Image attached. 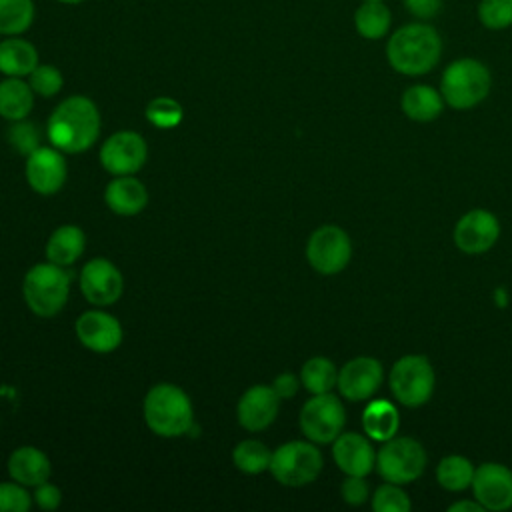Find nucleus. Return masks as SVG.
Returning a JSON list of instances; mask_svg holds the SVG:
<instances>
[{
  "mask_svg": "<svg viewBox=\"0 0 512 512\" xmlns=\"http://www.w3.org/2000/svg\"><path fill=\"white\" fill-rule=\"evenodd\" d=\"M442 58L440 32L422 20L402 24L386 40V60L402 76H424Z\"/></svg>",
  "mask_w": 512,
  "mask_h": 512,
  "instance_id": "obj_1",
  "label": "nucleus"
},
{
  "mask_svg": "<svg viewBox=\"0 0 512 512\" xmlns=\"http://www.w3.org/2000/svg\"><path fill=\"white\" fill-rule=\"evenodd\" d=\"M48 140L60 152L78 154L88 150L100 136L98 106L82 94L64 98L46 124Z\"/></svg>",
  "mask_w": 512,
  "mask_h": 512,
  "instance_id": "obj_2",
  "label": "nucleus"
},
{
  "mask_svg": "<svg viewBox=\"0 0 512 512\" xmlns=\"http://www.w3.org/2000/svg\"><path fill=\"white\" fill-rule=\"evenodd\" d=\"M146 426L162 438L184 436L194 424V408L188 394L170 382L152 386L144 396Z\"/></svg>",
  "mask_w": 512,
  "mask_h": 512,
  "instance_id": "obj_3",
  "label": "nucleus"
},
{
  "mask_svg": "<svg viewBox=\"0 0 512 512\" xmlns=\"http://www.w3.org/2000/svg\"><path fill=\"white\" fill-rule=\"evenodd\" d=\"M492 88L490 68L472 56L452 60L440 78V94L454 110H470L484 102Z\"/></svg>",
  "mask_w": 512,
  "mask_h": 512,
  "instance_id": "obj_4",
  "label": "nucleus"
},
{
  "mask_svg": "<svg viewBox=\"0 0 512 512\" xmlns=\"http://www.w3.org/2000/svg\"><path fill=\"white\" fill-rule=\"evenodd\" d=\"M22 294L28 308L36 316H56L68 302L70 274L64 270V266H58L50 260L34 264L24 276Z\"/></svg>",
  "mask_w": 512,
  "mask_h": 512,
  "instance_id": "obj_5",
  "label": "nucleus"
},
{
  "mask_svg": "<svg viewBox=\"0 0 512 512\" xmlns=\"http://www.w3.org/2000/svg\"><path fill=\"white\" fill-rule=\"evenodd\" d=\"M388 386L394 400L406 408L424 406L436 386L432 362L424 354L400 356L388 374Z\"/></svg>",
  "mask_w": 512,
  "mask_h": 512,
  "instance_id": "obj_6",
  "label": "nucleus"
},
{
  "mask_svg": "<svg viewBox=\"0 0 512 512\" xmlns=\"http://www.w3.org/2000/svg\"><path fill=\"white\" fill-rule=\"evenodd\" d=\"M322 464V452L314 442L290 440L272 452L268 470L272 472L276 482L290 488H300L318 478V474L322 472Z\"/></svg>",
  "mask_w": 512,
  "mask_h": 512,
  "instance_id": "obj_7",
  "label": "nucleus"
},
{
  "mask_svg": "<svg viewBox=\"0 0 512 512\" xmlns=\"http://www.w3.org/2000/svg\"><path fill=\"white\" fill-rule=\"evenodd\" d=\"M426 450L412 436H394L382 442L376 452V470L386 482L410 484L418 480L426 470Z\"/></svg>",
  "mask_w": 512,
  "mask_h": 512,
  "instance_id": "obj_8",
  "label": "nucleus"
},
{
  "mask_svg": "<svg viewBox=\"0 0 512 512\" xmlns=\"http://www.w3.org/2000/svg\"><path fill=\"white\" fill-rule=\"evenodd\" d=\"M300 430L314 444H332L346 424V410L342 400L332 394H312L300 410Z\"/></svg>",
  "mask_w": 512,
  "mask_h": 512,
  "instance_id": "obj_9",
  "label": "nucleus"
},
{
  "mask_svg": "<svg viewBox=\"0 0 512 512\" xmlns=\"http://www.w3.org/2000/svg\"><path fill=\"white\" fill-rule=\"evenodd\" d=\"M352 258V240L348 232L336 224H322L306 242V260L322 276L342 272Z\"/></svg>",
  "mask_w": 512,
  "mask_h": 512,
  "instance_id": "obj_10",
  "label": "nucleus"
},
{
  "mask_svg": "<svg viewBox=\"0 0 512 512\" xmlns=\"http://www.w3.org/2000/svg\"><path fill=\"white\" fill-rule=\"evenodd\" d=\"M148 158L146 140L132 132L120 130L108 136L100 148V164L114 176L136 174Z\"/></svg>",
  "mask_w": 512,
  "mask_h": 512,
  "instance_id": "obj_11",
  "label": "nucleus"
},
{
  "mask_svg": "<svg viewBox=\"0 0 512 512\" xmlns=\"http://www.w3.org/2000/svg\"><path fill=\"white\" fill-rule=\"evenodd\" d=\"M452 236L460 252L478 256L496 246L500 238V222L490 210L472 208L458 218Z\"/></svg>",
  "mask_w": 512,
  "mask_h": 512,
  "instance_id": "obj_12",
  "label": "nucleus"
},
{
  "mask_svg": "<svg viewBox=\"0 0 512 512\" xmlns=\"http://www.w3.org/2000/svg\"><path fill=\"white\" fill-rule=\"evenodd\" d=\"M470 488L484 510L504 512L512 508V470L506 464H480L474 470Z\"/></svg>",
  "mask_w": 512,
  "mask_h": 512,
  "instance_id": "obj_13",
  "label": "nucleus"
},
{
  "mask_svg": "<svg viewBox=\"0 0 512 512\" xmlns=\"http://www.w3.org/2000/svg\"><path fill=\"white\" fill-rule=\"evenodd\" d=\"M384 380V368L380 360L372 356H356L338 368L336 388L342 398L350 402L370 400Z\"/></svg>",
  "mask_w": 512,
  "mask_h": 512,
  "instance_id": "obj_14",
  "label": "nucleus"
},
{
  "mask_svg": "<svg viewBox=\"0 0 512 512\" xmlns=\"http://www.w3.org/2000/svg\"><path fill=\"white\" fill-rule=\"evenodd\" d=\"M80 290L90 304L98 308L110 306L122 296V272L106 258H92L80 272Z\"/></svg>",
  "mask_w": 512,
  "mask_h": 512,
  "instance_id": "obj_15",
  "label": "nucleus"
},
{
  "mask_svg": "<svg viewBox=\"0 0 512 512\" xmlns=\"http://www.w3.org/2000/svg\"><path fill=\"white\" fill-rule=\"evenodd\" d=\"M26 180L30 188L42 196L56 194L68 176V166L58 148L40 146L30 156H26Z\"/></svg>",
  "mask_w": 512,
  "mask_h": 512,
  "instance_id": "obj_16",
  "label": "nucleus"
},
{
  "mask_svg": "<svg viewBox=\"0 0 512 512\" xmlns=\"http://www.w3.org/2000/svg\"><path fill=\"white\" fill-rule=\"evenodd\" d=\"M76 336L80 344L92 352L108 354L116 350L122 342V326L116 316L106 310L94 308L86 310L76 320Z\"/></svg>",
  "mask_w": 512,
  "mask_h": 512,
  "instance_id": "obj_17",
  "label": "nucleus"
},
{
  "mask_svg": "<svg viewBox=\"0 0 512 512\" xmlns=\"http://www.w3.org/2000/svg\"><path fill=\"white\" fill-rule=\"evenodd\" d=\"M278 410H280V396L276 394V390L272 386L256 384L240 396L236 406V416L244 430L260 432L276 420Z\"/></svg>",
  "mask_w": 512,
  "mask_h": 512,
  "instance_id": "obj_18",
  "label": "nucleus"
},
{
  "mask_svg": "<svg viewBox=\"0 0 512 512\" xmlns=\"http://www.w3.org/2000/svg\"><path fill=\"white\" fill-rule=\"evenodd\" d=\"M332 458L346 476H368L376 468V450L360 432H342L332 442Z\"/></svg>",
  "mask_w": 512,
  "mask_h": 512,
  "instance_id": "obj_19",
  "label": "nucleus"
},
{
  "mask_svg": "<svg viewBox=\"0 0 512 512\" xmlns=\"http://www.w3.org/2000/svg\"><path fill=\"white\" fill-rule=\"evenodd\" d=\"M104 202L118 216H136L148 204V190L132 174L116 176L104 190Z\"/></svg>",
  "mask_w": 512,
  "mask_h": 512,
  "instance_id": "obj_20",
  "label": "nucleus"
},
{
  "mask_svg": "<svg viewBox=\"0 0 512 512\" xmlns=\"http://www.w3.org/2000/svg\"><path fill=\"white\" fill-rule=\"evenodd\" d=\"M48 456L36 446H18L8 458V474L24 486H38L50 478Z\"/></svg>",
  "mask_w": 512,
  "mask_h": 512,
  "instance_id": "obj_21",
  "label": "nucleus"
},
{
  "mask_svg": "<svg viewBox=\"0 0 512 512\" xmlns=\"http://www.w3.org/2000/svg\"><path fill=\"white\" fill-rule=\"evenodd\" d=\"M444 106L440 90L428 84H412L400 96V108L412 122H432L442 114Z\"/></svg>",
  "mask_w": 512,
  "mask_h": 512,
  "instance_id": "obj_22",
  "label": "nucleus"
},
{
  "mask_svg": "<svg viewBox=\"0 0 512 512\" xmlns=\"http://www.w3.org/2000/svg\"><path fill=\"white\" fill-rule=\"evenodd\" d=\"M38 50L20 36H6L0 42V72L4 76L24 78L38 66Z\"/></svg>",
  "mask_w": 512,
  "mask_h": 512,
  "instance_id": "obj_23",
  "label": "nucleus"
},
{
  "mask_svg": "<svg viewBox=\"0 0 512 512\" xmlns=\"http://www.w3.org/2000/svg\"><path fill=\"white\" fill-rule=\"evenodd\" d=\"M86 248V234L74 224H64L56 228L46 242V258L58 266L74 264Z\"/></svg>",
  "mask_w": 512,
  "mask_h": 512,
  "instance_id": "obj_24",
  "label": "nucleus"
},
{
  "mask_svg": "<svg viewBox=\"0 0 512 512\" xmlns=\"http://www.w3.org/2000/svg\"><path fill=\"white\" fill-rule=\"evenodd\" d=\"M362 428L370 440L386 442L398 434L400 414L388 400H372L362 412Z\"/></svg>",
  "mask_w": 512,
  "mask_h": 512,
  "instance_id": "obj_25",
  "label": "nucleus"
},
{
  "mask_svg": "<svg viewBox=\"0 0 512 512\" xmlns=\"http://www.w3.org/2000/svg\"><path fill=\"white\" fill-rule=\"evenodd\" d=\"M34 106V90L30 88L28 80L6 76L0 82V116L16 122L30 114Z\"/></svg>",
  "mask_w": 512,
  "mask_h": 512,
  "instance_id": "obj_26",
  "label": "nucleus"
},
{
  "mask_svg": "<svg viewBox=\"0 0 512 512\" xmlns=\"http://www.w3.org/2000/svg\"><path fill=\"white\" fill-rule=\"evenodd\" d=\"M354 28L364 40H382L392 26V12L384 0H364L354 10Z\"/></svg>",
  "mask_w": 512,
  "mask_h": 512,
  "instance_id": "obj_27",
  "label": "nucleus"
},
{
  "mask_svg": "<svg viewBox=\"0 0 512 512\" xmlns=\"http://www.w3.org/2000/svg\"><path fill=\"white\" fill-rule=\"evenodd\" d=\"M338 382V368L326 356H312L300 368V384L310 394L332 392Z\"/></svg>",
  "mask_w": 512,
  "mask_h": 512,
  "instance_id": "obj_28",
  "label": "nucleus"
},
{
  "mask_svg": "<svg viewBox=\"0 0 512 512\" xmlns=\"http://www.w3.org/2000/svg\"><path fill=\"white\" fill-rule=\"evenodd\" d=\"M474 470V464L466 456L450 454L436 464V482L448 492H462L470 488Z\"/></svg>",
  "mask_w": 512,
  "mask_h": 512,
  "instance_id": "obj_29",
  "label": "nucleus"
},
{
  "mask_svg": "<svg viewBox=\"0 0 512 512\" xmlns=\"http://www.w3.org/2000/svg\"><path fill=\"white\" fill-rule=\"evenodd\" d=\"M34 22L32 0H0V34L20 36Z\"/></svg>",
  "mask_w": 512,
  "mask_h": 512,
  "instance_id": "obj_30",
  "label": "nucleus"
},
{
  "mask_svg": "<svg viewBox=\"0 0 512 512\" xmlns=\"http://www.w3.org/2000/svg\"><path fill=\"white\" fill-rule=\"evenodd\" d=\"M270 460H272V452L268 450V446L254 438L238 442L236 448L232 450V462L244 474H260L268 470Z\"/></svg>",
  "mask_w": 512,
  "mask_h": 512,
  "instance_id": "obj_31",
  "label": "nucleus"
},
{
  "mask_svg": "<svg viewBox=\"0 0 512 512\" xmlns=\"http://www.w3.org/2000/svg\"><path fill=\"white\" fill-rule=\"evenodd\" d=\"M476 16L488 30H506L512 26V0H480Z\"/></svg>",
  "mask_w": 512,
  "mask_h": 512,
  "instance_id": "obj_32",
  "label": "nucleus"
},
{
  "mask_svg": "<svg viewBox=\"0 0 512 512\" xmlns=\"http://www.w3.org/2000/svg\"><path fill=\"white\" fill-rule=\"evenodd\" d=\"M184 108L170 96H158L146 106V120L156 128H174L182 122Z\"/></svg>",
  "mask_w": 512,
  "mask_h": 512,
  "instance_id": "obj_33",
  "label": "nucleus"
},
{
  "mask_svg": "<svg viewBox=\"0 0 512 512\" xmlns=\"http://www.w3.org/2000/svg\"><path fill=\"white\" fill-rule=\"evenodd\" d=\"M412 502L402 484L384 482L376 488L372 496V510L374 512H410Z\"/></svg>",
  "mask_w": 512,
  "mask_h": 512,
  "instance_id": "obj_34",
  "label": "nucleus"
},
{
  "mask_svg": "<svg viewBox=\"0 0 512 512\" xmlns=\"http://www.w3.org/2000/svg\"><path fill=\"white\" fill-rule=\"evenodd\" d=\"M28 84L34 90V94H38L42 98H52V96H56L62 90L64 78H62V72L56 66H52V64H38L28 74Z\"/></svg>",
  "mask_w": 512,
  "mask_h": 512,
  "instance_id": "obj_35",
  "label": "nucleus"
},
{
  "mask_svg": "<svg viewBox=\"0 0 512 512\" xmlns=\"http://www.w3.org/2000/svg\"><path fill=\"white\" fill-rule=\"evenodd\" d=\"M8 142L18 154L30 156L34 150L40 148L38 126L26 118L16 120L8 130Z\"/></svg>",
  "mask_w": 512,
  "mask_h": 512,
  "instance_id": "obj_36",
  "label": "nucleus"
},
{
  "mask_svg": "<svg viewBox=\"0 0 512 512\" xmlns=\"http://www.w3.org/2000/svg\"><path fill=\"white\" fill-rule=\"evenodd\" d=\"M34 500L20 482H0V512H28Z\"/></svg>",
  "mask_w": 512,
  "mask_h": 512,
  "instance_id": "obj_37",
  "label": "nucleus"
},
{
  "mask_svg": "<svg viewBox=\"0 0 512 512\" xmlns=\"http://www.w3.org/2000/svg\"><path fill=\"white\" fill-rule=\"evenodd\" d=\"M364 478L366 476H346L340 484V496L348 506H362L368 500L370 488Z\"/></svg>",
  "mask_w": 512,
  "mask_h": 512,
  "instance_id": "obj_38",
  "label": "nucleus"
},
{
  "mask_svg": "<svg viewBox=\"0 0 512 512\" xmlns=\"http://www.w3.org/2000/svg\"><path fill=\"white\" fill-rule=\"evenodd\" d=\"M36 490H34V494H32V500H34V504L38 506V508H42V510H56L58 506H60V502H62V492H60V488L58 486H54V484H50L48 480L46 482H42V484H38V486H34Z\"/></svg>",
  "mask_w": 512,
  "mask_h": 512,
  "instance_id": "obj_39",
  "label": "nucleus"
},
{
  "mask_svg": "<svg viewBox=\"0 0 512 512\" xmlns=\"http://www.w3.org/2000/svg\"><path fill=\"white\" fill-rule=\"evenodd\" d=\"M408 14H412L416 20H430L436 18L444 6V0H402Z\"/></svg>",
  "mask_w": 512,
  "mask_h": 512,
  "instance_id": "obj_40",
  "label": "nucleus"
},
{
  "mask_svg": "<svg viewBox=\"0 0 512 512\" xmlns=\"http://www.w3.org/2000/svg\"><path fill=\"white\" fill-rule=\"evenodd\" d=\"M272 388L276 390V394L280 396V400H288V398H292V396L298 392V388H300V378H296V376L290 374V372H282V374H278V376L274 378Z\"/></svg>",
  "mask_w": 512,
  "mask_h": 512,
  "instance_id": "obj_41",
  "label": "nucleus"
},
{
  "mask_svg": "<svg viewBox=\"0 0 512 512\" xmlns=\"http://www.w3.org/2000/svg\"><path fill=\"white\" fill-rule=\"evenodd\" d=\"M450 512H482L484 508L480 506V502L474 498V500H458L454 504L448 506Z\"/></svg>",
  "mask_w": 512,
  "mask_h": 512,
  "instance_id": "obj_42",
  "label": "nucleus"
},
{
  "mask_svg": "<svg viewBox=\"0 0 512 512\" xmlns=\"http://www.w3.org/2000/svg\"><path fill=\"white\" fill-rule=\"evenodd\" d=\"M58 2H62V4H80L84 0H58Z\"/></svg>",
  "mask_w": 512,
  "mask_h": 512,
  "instance_id": "obj_43",
  "label": "nucleus"
},
{
  "mask_svg": "<svg viewBox=\"0 0 512 512\" xmlns=\"http://www.w3.org/2000/svg\"><path fill=\"white\" fill-rule=\"evenodd\" d=\"M360 2H364V0H360Z\"/></svg>",
  "mask_w": 512,
  "mask_h": 512,
  "instance_id": "obj_44",
  "label": "nucleus"
}]
</instances>
